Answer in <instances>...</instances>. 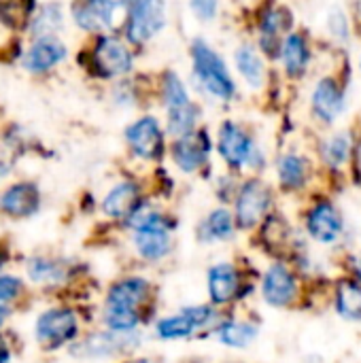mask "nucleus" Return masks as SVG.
I'll return each mask as SVG.
<instances>
[{
  "label": "nucleus",
  "instance_id": "nucleus-1",
  "mask_svg": "<svg viewBox=\"0 0 361 363\" xmlns=\"http://www.w3.org/2000/svg\"><path fill=\"white\" fill-rule=\"evenodd\" d=\"M153 281L143 274H128L117 279L104 298V325L111 332L136 334L151 321L157 300Z\"/></svg>",
  "mask_w": 361,
  "mask_h": 363
},
{
  "label": "nucleus",
  "instance_id": "nucleus-2",
  "mask_svg": "<svg viewBox=\"0 0 361 363\" xmlns=\"http://www.w3.org/2000/svg\"><path fill=\"white\" fill-rule=\"evenodd\" d=\"M126 228L130 230L132 247L143 262L155 266L172 255L177 219L168 211L145 200L140 208L126 221Z\"/></svg>",
  "mask_w": 361,
  "mask_h": 363
},
{
  "label": "nucleus",
  "instance_id": "nucleus-3",
  "mask_svg": "<svg viewBox=\"0 0 361 363\" xmlns=\"http://www.w3.org/2000/svg\"><path fill=\"white\" fill-rule=\"evenodd\" d=\"M223 315V311L215 308L209 302L181 306L174 313L162 315L153 321V336L160 342H183L202 336H213Z\"/></svg>",
  "mask_w": 361,
  "mask_h": 363
},
{
  "label": "nucleus",
  "instance_id": "nucleus-4",
  "mask_svg": "<svg viewBox=\"0 0 361 363\" xmlns=\"http://www.w3.org/2000/svg\"><path fill=\"white\" fill-rule=\"evenodd\" d=\"M257 291V279H249L247 270L234 259H219L206 270V302L228 313L240 306Z\"/></svg>",
  "mask_w": 361,
  "mask_h": 363
},
{
  "label": "nucleus",
  "instance_id": "nucleus-5",
  "mask_svg": "<svg viewBox=\"0 0 361 363\" xmlns=\"http://www.w3.org/2000/svg\"><path fill=\"white\" fill-rule=\"evenodd\" d=\"M230 208L240 232H257L277 213L274 187L257 174L245 177L238 181Z\"/></svg>",
  "mask_w": 361,
  "mask_h": 363
},
{
  "label": "nucleus",
  "instance_id": "nucleus-6",
  "mask_svg": "<svg viewBox=\"0 0 361 363\" xmlns=\"http://www.w3.org/2000/svg\"><path fill=\"white\" fill-rule=\"evenodd\" d=\"M257 291L270 308H300L304 302V274L289 262L272 259L257 277Z\"/></svg>",
  "mask_w": 361,
  "mask_h": 363
},
{
  "label": "nucleus",
  "instance_id": "nucleus-7",
  "mask_svg": "<svg viewBox=\"0 0 361 363\" xmlns=\"http://www.w3.org/2000/svg\"><path fill=\"white\" fill-rule=\"evenodd\" d=\"M215 151L232 174H240L245 170H262L266 166V155L257 145L255 136L247 132L236 121H223L217 130Z\"/></svg>",
  "mask_w": 361,
  "mask_h": 363
},
{
  "label": "nucleus",
  "instance_id": "nucleus-8",
  "mask_svg": "<svg viewBox=\"0 0 361 363\" xmlns=\"http://www.w3.org/2000/svg\"><path fill=\"white\" fill-rule=\"evenodd\" d=\"M302 232L306 240L323 249H336L345 242L349 225L345 213L332 198L317 196L306 204L302 213Z\"/></svg>",
  "mask_w": 361,
  "mask_h": 363
},
{
  "label": "nucleus",
  "instance_id": "nucleus-9",
  "mask_svg": "<svg viewBox=\"0 0 361 363\" xmlns=\"http://www.w3.org/2000/svg\"><path fill=\"white\" fill-rule=\"evenodd\" d=\"M191 72L198 87L221 102H228L236 96V83L226 66V60L206 43V40H194L191 43Z\"/></svg>",
  "mask_w": 361,
  "mask_h": 363
},
{
  "label": "nucleus",
  "instance_id": "nucleus-10",
  "mask_svg": "<svg viewBox=\"0 0 361 363\" xmlns=\"http://www.w3.org/2000/svg\"><path fill=\"white\" fill-rule=\"evenodd\" d=\"M213 147L215 143L211 140L206 130H194L185 136L172 138V145L168 147V155L179 172L191 177V174H200L209 166Z\"/></svg>",
  "mask_w": 361,
  "mask_h": 363
},
{
  "label": "nucleus",
  "instance_id": "nucleus-11",
  "mask_svg": "<svg viewBox=\"0 0 361 363\" xmlns=\"http://www.w3.org/2000/svg\"><path fill=\"white\" fill-rule=\"evenodd\" d=\"M126 143H128L132 155L143 162H162V157L168 151L166 149V128H162V123L151 115H145L128 125Z\"/></svg>",
  "mask_w": 361,
  "mask_h": 363
},
{
  "label": "nucleus",
  "instance_id": "nucleus-12",
  "mask_svg": "<svg viewBox=\"0 0 361 363\" xmlns=\"http://www.w3.org/2000/svg\"><path fill=\"white\" fill-rule=\"evenodd\" d=\"M166 26V2L164 0H132L126 34L132 43L143 45L157 36Z\"/></svg>",
  "mask_w": 361,
  "mask_h": 363
},
{
  "label": "nucleus",
  "instance_id": "nucleus-13",
  "mask_svg": "<svg viewBox=\"0 0 361 363\" xmlns=\"http://www.w3.org/2000/svg\"><path fill=\"white\" fill-rule=\"evenodd\" d=\"M79 334V319L68 308H53L38 317L36 338L45 349H60Z\"/></svg>",
  "mask_w": 361,
  "mask_h": 363
},
{
  "label": "nucleus",
  "instance_id": "nucleus-14",
  "mask_svg": "<svg viewBox=\"0 0 361 363\" xmlns=\"http://www.w3.org/2000/svg\"><path fill=\"white\" fill-rule=\"evenodd\" d=\"M240 234L234 213L228 204H219L211 208L196 225V240L202 247H219L232 242Z\"/></svg>",
  "mask_w": 361,
  "mask_h": 363
},
{
  "label": "nucleus",
  "instance_id": "nucleus-15",
  "mask_svg": "<svg viewBox=\"0 0 361 363\" xmlns=\"http://www.w3.org/2000/svg\"><path fill=\"white\" fill-rule=\"evenodd\" d=\"M138 345H140V332L119 334V332L102 330V332L87 336L79 345V349H74V353L81 357H89V359H106V357L126 355V353L134 351Z\"/></svg>",
  "mask_w": 361,
  "mask_h": 363
},
{
  "label": "nucleus",
  "instance_id": "nucleus-16",
  "mask_svg": "<svg viewBox=\"0 0 361 363\" xmlns=\"http://www.w3.org/2000/svg\"><path fill=\"white\" fill-rule=\"evenodd\" d=\"M213 338L232 351H245L260 338V323L253 317L228 311L213 332Z\"/></svg>",
  "mask_w": 361,
  "mask_h": 363
},
{
  "label": "nucleus",
  "instance_id": "nucleus-17",
  "mask_svg": "<svg viewBox=\"0 0 361 363\" xmlns=\"http://www.w3.org/2000/svg\"><path fill=\"white\" fill-rule=\"evenodd\" d=\"M313 179V164L306 155L298 151H287L277 160V187L287 194L296 196L309 189Z\"/></svg>",
  "mask_w": 361,
  "mask_h": 363
},
{
  "label": "nucleus",
  "instance_id": "nucleus-18",
  "mask_svg": "<svg viewBox=\"0 0 361 363\" xmlns=\"http://www.w3.org/2000/svg\"><path fill=\"white\" fill-rule=\"evenodd\" d=\"M311 108L317 121L323 125H332L340 119V115L347 108V96L340 87V83L332 77L321 79L311 96Z\"/></svg>",
  "mask_w": 361,
  "mask_h": 363
},
{
  "label": "nucleus",
  "instance_id": "nucleus-19",
  "mask_svg": "<svg viewBox=\"0 0 361 363\" xmlns=\"http://www.w3.org/2000/svg\"><path fill=\"white\" fill-rule=\"evenodd\" d=\"M91 64L100 77H106V79L121 77L132 70V53L121 40L113 36H104L94 47Z\"/></svg>",
  "mask_w": 361,
  "mask_h": 363
},
{
  "label": "nucleus",
  "instance_id": "nucleus-20",
  "mask_svg": "<svg viewBox=\"0 0 361 363\" xmlns=\"http://www.w3.org/2000/svg\"><path fill=\"white\" fill-rule=\"evenodd\" d=\"M145 202L143 187L136 181L117 183L102 200V213L113 221H128Z\"/></svg>",
  "mask_w": 361,
  "mask_h": 363
},
{
  "label": "nucleus",
  "instance_id": "nucleus-21",
  "mask_svg": "<svg viewBox=\"0 0 361 363\" xmlns=\"http://www.w3.org/2000/svg\"><path fill=\"white\" fill-rule=\"evenodd\" d=\"M332 306L334 313L351 323H361V281L345 274L332 285Z\"/></svg>",
  "mask_w": 361,
  "mask_h": 363
},
{
  "label": "nucleus",
  "instance_id": "nucleus-22",
  "mask_svg": "<svg viewBox=\"0 0 361 363\" xmlns=\"http://www.w3.org/2000/svg\"><path fill=\"white\" fill-rule=\"evenodd\" d=\"M121 2L123 0H81L74 6V21L89 32L109 30Z\"/></svg>",
  "mask_w": 361,
  "mask_h": 363
},
{
  "label": "nucleus",
  "instance_id": "nucleus-23",
  "mask_svg": "<svg viewBox=\"0 0 361 363\" xmlns=\"http://www.w3.org/2000/svg\"><path fill=\"white\" fill-rule=\"evenodd\" d=\"M40 206V194L32 183H17L0 196V208L13 217L34 215Z\"/></svg>",
  "mask_w": 361,
  "mask_h": 363
},
{
  "label": "nucleus",
  "instance_id": "nucleus-24",
  "mask_svg": "<svg viewBox=\"0 0 361 363\" xmlns=\"http://www.w3.org/2000/svg\"><path fill=\"white\" fill-rule=\"evenodd\" d=\"M291 23H294V19H291V15L285 9H270V11H266L260 17V45H262V49L266 53L274 55L277 51L272 47H277V49L283 47V43H279V38H281V34Z\"/></svg>",
  "mask_w": 361,
  "mask_h": 363
},
{
  "label": "nucleus",
  "instance_id": "nucleus-25",
  "mask_svg": "<svg viewBox=\"0 0 361 363\" xmlns=\"http://www.w3.org/2000/svg\"><path fill=\"white\" fill-rule=\"evenodd\" d=\"M281 57H283L285 72L289 77H294V79L302 77L309 68V62H311V47H309L306 38L298 32H289L283 38Z\"/></svg>",
  "mask_w": 361,
  "mask_h": 363
},
{
  "label": "nucleus",
  "instance_id": "nucleus-26",
  "mask_svg": "<svg viewBox=\"0 0 361 363\" xmlns=\"http://www.w3.org/2000/svg\"><path fill=\"white\" fill-rule=\"evenodd\" d=\"M321 162L330 170H343L353 157V136L351 132H336L328 136L319 147Z\"/></svg>",
  "mask_w": 361,
  "mask_h": 363
},
{
  "label": "nucleus",
  "instance_id": "nucleus-27",
  "mask_svg": "<svg viewBox=\"0 0 361 363\" xmlns=\"http://www.w3.org/2000/svg\"><path fill=\"white\" fill-rule=\"evenodd\" d=\"M66 57V47L55 38H40L34 43V47L26 55V68L32 72H43L53 68L57 62Z\"/></svg>",
  "mask_w": 361,
  "mask_h": 363
},
{
  "label": "nucleus",
  "instance_id": "nucleus-28",
  "mask_svg": "<svg viewBox=\"0 0 361 363\" xmlns=\"http://www.w3.org/2000/svg\"><path fill=\"white\" fill-rule=\"evenodd\" d=\"M234 64L236 70L240 72V77L245 79V83L253 89L262 87L266 81V66L264 60L260 55V51L251 45H240L234 53Z\"/></svg>",
  "mask_w": 361,
  "mask_h": 363
},
{
  "label": "nucleus",
  "instance_id": "nucleus-29",
  "mask_svg": "<svg viewBox=\"0 0 361 363\" xmlns=\"http://www.w3.org/2000/svg\"><path fill=\"white\" fill-rule=\"evenodd\" d=\"M168 117H166V134H170L172 138H179V136H185L194 130H198V121H200V108L189 102L181 108H172V111H166Z\"/></svg>",
  "mask_w": 361,
  "mask_h": 363
},
{
  "label": "nucleus",
  "instance_id": "nucleus-30",
  "mask_svg": "<svg viewBox=\"0 0 361 363\" xmlns=\"http://www.w3.org/2000/svg\"><path fill=\"white\" fill-rule=\"evenodd\" d=\"M162 98H164L166 111L181 108V106H185V104L191 102L189 91H187L185 83L179 79L177 72H166L164 74V81H162Z\"/></svg>",
  "mask_w": 361,
  "mask_h": 363
},
{
  "label": "nucleus",
  "instance_id": "nucleus-31",
  "mask_svg": "<svg viewBox=\"0 0 361 363\" xmlns=\"http://www.w3.org/2000/svg\"><path fill=\"white\" fill-rule=\"evenodd\" d=\"M28 270L36 283H60L66 277V266L53 259H32Z\"/></svg>",
  "mask_w": 361,
  "mask_h": 363
},
{
  "label": "nucleus",
  "instance_id": "nucleus-32",
  "mask_svg": "<svg viewBox=\"0 0 361 363\" xmlns=\"http://www.w3.org/2000/svg\"><path fill=\"white\" fill-rule=\"evenodd\" d=\"M62 26V11L57 4H47L34 19L32 30L36 34H51Z\"/></svg>",
  "mask_w": 361,
  "mask_h": 363
},
{
  "label": "nucleus",
  "instance_id": "nucleus-33",
  "mask_svg": "<svg viewBox=\"0 0 361 363\" xmlns=\"http://www.w3.org/2000/svg\"><path fill=\"white\" fill-rule=\"evenodd\" d=\"M328 30L336 40H340V43L349 40V19L343 9H334L328 15Z\"/></svg>",
  "mask_w": 361,
  "mask_h": 363
},
{
  "label": "nucleus",
  "instance_id": "nucleus-34",
  "mask_svg": "<svg viewBox=\"0 0 361 363\" xmlns=\"http://www.w3.org/2000/svg\"><path fill=\"white\" fill-rule=\"evenodd\" d=\"M189 9L200 21H213L219 11V0H189Z\"/></svg>",
  "mask_w": 361,
  "mask_h": 363
},
{
  "label": "nucleus",
  "instance_id": "nucleus-35",
  "mask_svg": "<svg viewBox=\"0 0 361 363\" xmlns=\"http://www.w3.org/2000/svg\"><path fill=\"white\" fill-rule=\"evenodd\" d=\"M19 291H21L19 279H15V277H0V302L17 298Z\"/></svg>",
  "mask_w": 361,
  "mask_h": 363
},
{
  "label": "nucleus",
  "instance_id": "nucleus-36",
  "mask_svg": "<svg viewBox=\"0 0 361 363\" xmlns=\"http://www.w3.org/2000/svg\"><path fill=\"white\" fill-rule=\"evenodd\" d=\"M349 274L361 281V245H360V251H357V253L351 257V264H349Z\"/></svg>",
  "mask_w": 361,
  "mask_h": 363
},
{
  "label": "nucleus",
  "instance_id": "nucleus-37",
  "mask_svg": "<svg viewBox=\"0 0 361 363\" xmlns=\"http://www.w3.org/2000/svg\"><path fill=\"white\" fill-rule=\"evenodd\" d=\"M126 363H160L157 359H153V357H138V359H130V362Z\"/></svg>",
  "mask_w": 361,
  "mask_h": 363
},
{
  "label": "nucleus",
  "instance_id": "nucleus-38",
  "mask_svg": "<svg viewBox=\"0 0 361 363\" xmlns=\"http://www.w3.org/2000/svg\"><path fill=\"white\" fill-rule=\"evenodd\" d=\"M4 317H6V311H4V308L0 306V325L4 323Z\"/></svg>",
  "mask_w": 361,
  "mask_h": 363
},
{
  "label": "nucleus",
  "instance_id": "nucleus-39",
  "mask_svg": "<svg viewBox=\"0 0 361 363\" xmlns=\"http://www.w3.org/2000/svg\"><path fill=\"white\" fill-rule=\"evenodd\" d=\"M360 66H361V60H360Z\"/></svg>",
  "mask_w": 361,
  "mask_h": 363
}]
</instances>
